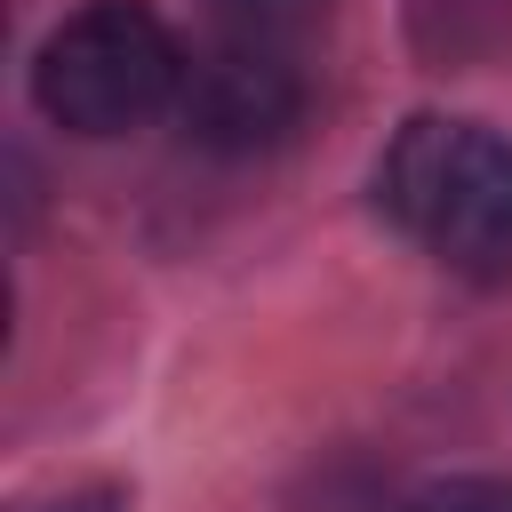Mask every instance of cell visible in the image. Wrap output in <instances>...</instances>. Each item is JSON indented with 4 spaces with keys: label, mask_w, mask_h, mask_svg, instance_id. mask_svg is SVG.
<instances>
[{
    "label": "cell",
    "mask_w": 512,
    "mask_h": 512,
    "mask_svg": "<svg viewBox=\"0 0 512 512\" xmlns=\"http://www.w3.org/2000/svg\"><path fill=\"white\" fill-rule=\"evenodd\" d=\"M384 216L448 272H512V144L480 120H408L376 168Z\"/></svg>",
    "instance_id": "6da1fadb"
},
{
    "label": "cell",
    "mask_w": 512,
    "mask_h": 512,
    "mask_svg": "<svg viewBox=\"0 0 512 512\" xmlns=\"http://www.w3.org/2000/svg\"><path fill=\"white\" fill-rule=\"evenodd\" d=\"M184 88V48L144 0H88L64 16L32 64V96L56 128L72 136H120L176 104Z\"/></svg>",
    "instance_id": "7a4b0ae2"
},
{
    "label": "cell",
    "mask_w": 512,
    "mask_h": 512,
    "mask_svg": "<svg viewBox=\"0 0 512 512\" xmlns=\"http://www.w3.org/2000/svg\"><path fill=\"white\" fill-rule=\"evenodd\" d=\"M176 120L208 152H264L304 120V72L272 40H216L184 56Z\"/></svg>",
    "instance_id": "3957f363"
},
{
    "label": "cell",
    "mask_w": 512,
    "mask_h": 512,
    "mask_svg": "<svg viewBox=\"0 0 512 512\" xmlns=\"http://www.w3.org/2000/svg\"><path fill=\"white\" fill-rule=\"evenodd\" d=\"M408 512H512V480H440L408 496Z\"/></svg>",
    "instance_id": "277c9868"
},
{
    "label": "cell",
    "mask_w": 512,
    "mask_h": 512,
    "mask_svg": "<svg viewBox=\"0 0 512 512\" xmlns=\"http://www.w3.org/2000/svg\"><path fill=\"white\" fill-rule=\"evenodd\" d=\"M24 512H120V488H72V496H48V504H24Z\"/></svg>",
    "instance_id": "5b68a950"
}]
</instances>
